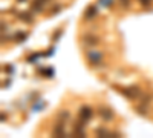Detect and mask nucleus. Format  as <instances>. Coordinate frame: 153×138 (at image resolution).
<instances>
[{
	"label": "nucleus",
	"mask_w": 153,
	"mask_h": 138,
	"mask_svg": "<svg viewBox=\"0 0 153 138\" xmlns=\"http://www.w3.org/2000/svg\"><path fill=\"white\" fill-rule=\"evenodd\" d=\"M115 89H118V92L123 97H126L127 100H132V101L143 97V92L138 86H115Z\"/></svg>",
	"instance_id": "1"
},
{
	"label": "nucleus",
	"mask_w": 153,
	"mask_h": 138,
	"mask_svg": "<svg viewBox=\"0 0 153 138\" xmlns=\"http://www.w3.org/2000/svg\"><path fill=\"white\" fill-rule=\"evenodd\" d=\"M86 60L91 66H100L103 63V52L98 51V49L91 48L89 51H86Z\"/></svg>",
	"instance_id": "2"
},
{
	"label": "nucleus",
	"mask_w": 153,
	"mask_h": 138,
	"mask_svg": "<svg viewBox=\"0 0 153 138\" xmlns=\"http://www.w3.org/2000/svg\"><path fill=\"white\" fill-rule=\"evenodd\" d=\"M81 42H83L84 46L94 48V46H97V45L100 43V39H98L97 35H92V34H84V35L81 37Z\"/></svg>",
	"instance_id": "3"
},
{
	"label": "nucleus",
	"mask_w": 153,
	"mask_h": 138,
	"mask_svg": "<svg viewBox=\"0 0 153 138\" xmlns=\"http://www.w3.org/2000/svg\"><path fill=\"white\" fill-rule=\"evenodd\" d=\"M78 117L87 123L89 120L94 117V109H92L91 106H81V107H80V112H78Z\"/></svg>",
	"instance_id": "4"
},
{
	"label": "nucleus",
	"mask_w": 153,
	"mask_h": 138,
	"mask_svg": "<svg viewBox=\"0 0 153 138\" xmlns=\"http://www.w3.org/2000/svg\"><path fill=\"white\" fill-rule=\"evenodd\" d=\"M65 123L66 121H60V120H57V123H55V126H54V129H52V135L54 137H65Z\"/></svg>",
	"instance_id": "5"
},
{
	"label": "nucleus",
	"mask_w": 153,
	"mask_h": 138,
	"mask_svg": "<svg viewBox=\"0 0 153 138\" xmlns=\"http://www.w3.org/2000/svg\"><path fill=\"white\" fill-rule=\"evenodd\" d=\"M97 6L95 5H89L87 8H86V11H84V14H83V19L84 20H92V19H95L97 17Z\"/></svg>",
	"instance_id": "6"
},
{
	"label": "nucleus",
	"mask_w": 153,
	"mask_h": 138,
	"mask_svg": "<svg viewBox=\"0 0 153 138\" xmlns=\"http://www.w3.org/2000/svg\"><path fill=\"white\" fill-rule=\"evenodd\" d=\"M100 117L104 121H110L113 118V112L109 107H100Z\"/></svg>",
	"instance_id": "7"
},
{
	"label": "nucleus",
	"mask_w": 153,
	"mask_h": 138,
	"mask_svg": "<svg viewBox=\"0 0 153 138\" xmlns=\"http://www.w3.org/2000/svg\"><path fill=\"white\" fill-rule=\"evenodd\" d=\"M95 135H97V137H112L113 132H110V131H107V129H103V128H100V129L95 131Z\"/></svg>",
	"instance_id": "8"
},
{
	"label": "nucleus",
	"mask_w": 153,
	"mask_h": 138,
	"mask_svg": "<svg viewBox=\"0 0 153 138\" xmlns=\"http://www.w3.org/2000/svg\"><path fill=\"white\" fill-rule=\"evenodd\" d=\"M69 115H71L69 110H60L58 115H57V120H60V121H68Z\"/></svg>",
	"instance_id": "9"
},
{
	"label": "nucleus",
	"mask_w": 153,
	"mask_h": 138,
	"mask_svg": "<svg viewBox=\"0 0 153 138\" xmlns=\"http://www.w3.org/2000/svg\"><path fill=\"white\" fill-rule=\"evenodd\" d=\"M100 5L101 6H104V8H110L113 3H115V0H98Z\"/></svg>",
	"instance_id": "10"
},
{
	"label": "nucleus",
	"mask_w": 153,
	"mask_h": 138,
	"mask_svg": "<svg viewBox=\"0 0 153 138\" xmlns=\"http://www.w3.org/2000/svg\"><path fill=\"white\" fill-rule=\"evenodd\" d=\"M19 17H20L22 20H25V22H32V17H31V16H26V12H20Z\"/></svg>",
	"instance_id": "11"
},
{
	"label": "nucleus",
	"mask_w": 153,
	"mask_h": 138,
	"mask_svg": "<svg viewBox=\"0 0 153 138\" xmlns=\"http://www.w3.org/2000/svg\"><path fill=\"white\" fill-rule=\"evenodd\" d=\"M26 35H28L26 32H17V34H16V40H17V42H23Z\"/></svg>",
	"instance_id": "12"
},
{
	"label": "nucleus",
	"mask_w": 153,
	"mask_h": 138,
	"mask_svg": "<svg viewBox=\"0 0 153 138\" xmlns=\"http://www.w3.org/2000/svg\"><path fill=\"white\" fill-rule=\"evenodd\" d=\"M152 2H153V0H138V3L141 5V6H146V8H147V6H150V5H152Z\"/></svg>",
	"instance_id": "13"
},
{
	"label": "nucleus",
	"mask_w": 153,
	"mask_h": 138,
	"mask_svg": "<svg viewBox=\"0 0 153 138\" xmlns=\"http://www.w3.org/2000/svg\"><path fill=\"white\" fill-rule=\"evenodd\" d=\"M118 2H120V5H123V6H129L130 0H118Z\"/></svg>",
	"instance_id": "14"
}]
</instances>
